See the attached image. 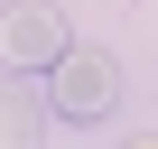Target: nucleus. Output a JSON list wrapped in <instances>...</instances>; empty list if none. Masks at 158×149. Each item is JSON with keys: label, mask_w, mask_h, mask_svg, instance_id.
<instances>
[{"label": "nucleus", "mask_w": 158, "mask_h": 149, "mask_svg": "<svg viewBox=\"0 0 158 149\" xmlns=\"http://www.w3.org/2000/svg\"><path fill=\"white\" fill-rule=\"evenodd\" d=\"M47 103H56L65 121H102V112L121 103V65H112L102 47H65V56L47 65Z\"/></svg>", "instance_id": "nucleus-1"}, {"label": "nucleus", "mask_w": 158, "mask_h": 149, "mask_svg": "<svg viewBox=\"0 0 158 149\" xmlns=\"http://www.w3.org/2000/svg\"><path fill=\"white\" fill-rule=\"evenodd\" d=\"M65 47L74 37H65V10L56 0H10V10H0V65L10 74H47Z\"/></svg>", "instance_id": "nucleus-2"}, {"label": "nucleus", "mask_w": 158, "mask_h": 149, "mask_svg": "<svg viewBox=\"0 0 158 149\" xmlns=\"http://www.w3.org/2000/svg\"><path fill=\"white\" fill-rule=\"evenodd\" d=\"M37 121H47V103L28 84H0V149H37Z\"/></svg>", "instance_id": "nucleus-3"}, {"label": "nucleus", "mask_w": 158, "mask_h": 149, "mask_svg": "<svg viewBox=\"0 0 158 149\" xmlns=\"http://www.w3.org/2000/svg\"><path fill=\"white\" fill-rule=\"evenodd\" d=\"M130 149H158V140H130Z\"/></svg>", "instance_id": "nucleus-4"}]
</instances>
